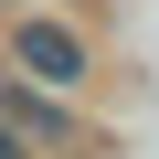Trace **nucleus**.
Returning a JSON list of instances; mask_svg holds the SVG:
<instances>
[{
  "mask_svg": "<svg viewBox=\"0 0 159 159\" xmlns=\"http://www.w3.org/2000/svg\"><path fill=\"white\" fill-rule=\"evenodd\" d=\"M0 64L32 74V85H53V96H96V85H106L96 21L64 11V0H11V21H0Z\"/></svg>",
  "mask_w": 159,
  "mask_h": 159,
  "instance_id": "f257e3e1",
  "label": "nucleus"
},
{
  "mask_svg": "<svg viewBox=\"0 0 159 159\" xmlns=\"http://www.w3.org/2000/svg\"><path fill=\"white\" fill-rule=\"evenodd\" d=\"M64 11H85V21H96V0H64Z\"/></svg>",
  "mask_w": 159,
  "mask_h": 159,
  "instance_id": "7ed1b4c3",
  "label": "nucleus"
},
{
  "mask_svg": "<svg viewBox=\"0 0 159 159\" xmlns=\"http://www.w3.org/2000/svg\"><path fill=\"white\" fill-rule=\"evenodd\" d=\"M0 159H32V148H21V138H11V117H0Z\"/></svg>",
  "mask_w": 159,
  "mask_h": 159,
  "instance_id": "f03ea898",
  "label": "nucleus"
},
{
  "mask_svg": "<svg viewBox=\"0 0 159 159\" xmlns=\"http://www.w3.org/2000/svg\"><path fill=\"white\" fill-rule=\"evenodd\" d=\"M0 11H11V0H0Z\"/></svg>",
  "mask_w": 159,
  "mask_h": 159,
  "instance_id": "20e7f679",
  "label": "nucleus"
}]
</instances>
